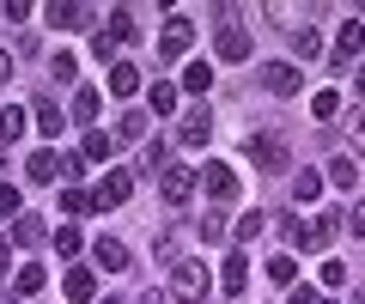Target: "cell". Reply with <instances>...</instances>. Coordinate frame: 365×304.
<instances>
[{
	"label": "cell",
	"instance_id": "1",
	"mask_svg": "<svg viewBox=\"0 0 365 304\" xmlns=\"http://www.w3.org/2000/svg\"><path fill=\"white\" fill-rule=\"evenodd\" d=\"M244 159L256 164V171H292V152H287V134H280V128L250 134V140H244Z\"/></svg>",
	"mask_w": 365,
	"mask_h": 304
},
{
	"label": "cell",
	"instance_id": "2",
	"mask_svg": "<svg viewBox=\"0 0 365 304\" xmlns=\"http://www.w3.org/2000/svg\"><path fill=\"white\" fill-rule=\"evenodd\" d=\"M170 298H182V304L207 298V262H201V256H182V262L170 268Z\"/></svg>",
	"mask_w": 365,
	"mask_h": 304
},
{
	"label": "cell",
	"instance_id": "3",
	"mask_svg": "<svg viewBox=\"0 0 365 304\" xmlns=\"http://www.w3.org/2000/svg\"><path fill=\"white\" fill-rule=\"evenodd\" d=\"M341 219H347V213H317L311 225H292V243H299V250H329V243L341 238Z\"/></svg>",
	"mask_w": 365,
	"mask_h": 304
},
{
	"label": "cell",
	"instance_id": "4",
	"mask_svg": "<svg viewBox=\"0 0 365 304\" xmlns=\"http://www.w3.org/2000/svg\"><path fill=\"white\" fill-rule=\"evenodd\" d=\"M189 43H195V19L170 13L165 31H158V61H177V55H189Z\"/></svg>",
	"mask_w": 365,
	"mask_h": 304
},
{
	"label": "cell",
	"instance_id": "5",
	"mask_svg": "<svg viewBox=\"0 0 365 304\" xmlns=\"http://www.w3.org/2000/svg\"><path fill=\"white\" fill-rule=\"evenodd\" d=\"M195 183H201V171H189V164H165V171H158V195H165V207H182V201L195 195Z\"/></svg>",
	"mask_w": 365,
	"mask_h": 304
},
{
	"label": "cell",
	"instance_id": "6",
	"mask_svg": "<svg viewBox=\"0 0 365 304\" xmlns=\"http://www.w3.org/2000/svg\"><path fill=\"white\" fill-rule=\"evenodd\" d=\"M128 195H134V177H128V171H104V183L91 189V207L110 213V207H122Z\"/></svg>",
	"mask_w": 365,
	"mask_h": 304
},
{
	"label": "cell",
	"instance_id": "7",
	"mask_svg": "<svg viewBox=\"0 0 365 304\" xmlns=\"http://www.w3.org/2000/svg\"><path fill=\"white\" fill-rule=\"evenodd\" d=\"M262 85L274 98H292V92H304V73H299V61H268L262 67Z\"/></svg>",
	"mask_w": 365,
	"mask_h": 304
},
{
	"label": "cell",
	"instance_id": "8",
	"mask_svg": "<svg viewBox=\"0 0 365 304\" xmlns=\"http://www.w3.org/2000/svg\"><path fill=\"white\" fill-rule=\"evenodd\" d=\"M201 183H207V195L220 201V207H225V201H237V171H232V164L207 159V164H201Z\"/></svg>",
	"mask_w": 365,
	"mask_h": 304
},
{
	"label": "cell",
	"instance_id": "9",
	"mask_svg": "<svg viewBox=\"0 0 365 304\" xmlns=\"http://www.w3.org/2000/svg\"><path fill=\"white\" fill-rule=\"evenodd\" d=\"M244 286H250V256H244V250H232V256L220 262V292H225V298H237Z\"/></svg>",
	"mask_w": 365,
	"mask_h": 304
},
{
	"label": "cell",
	"instance_id": "10",
	"mask_svg": "<svg viewBox=\"0 0 365 304\" xmlns=\"http://www.w3.org/2000/svg\"><path fill=\"white\" fill-rule=\"evenodd\" d=\"M213 55H220V61H250V31L244 25H225L220 37H213Z\"/></svg>",
	"mask_w": 365,
	"mask_h": 304
},
{
	"label": "cell",
	"instance_id": "11",
	"mask_svg": "<svg viewBox=\"0 0 365 304\" xmlns=\"http://www.w3.org/2000/svg\"><path fill=\"white\" fill-rule=\"evenodd\" d=\"M91 262L104 268V274H122V268H128V243L122 238H98L91 243Z\"/></svg>",
	"mask_w": 365,
	"mask_h": 304
},
{
	"label": "cell",
	"instance_id": "12",
	"mask_svg": "<svg viewBox=\"0 0 365 304\" xmlns=\"http://www.w3.org/2000/svg\"><path fill=\"white\" fill-rule=\"evenodd\" d=\"M61 292H67L73 304H98V274H91V268H67Z\"/></svg>",
	"mask_w": 365,
	"mask_h": 304
},
{
	"label": "cell",
	"instance_id": "13",
	"mask_svg": "<svg viewBox=\"0 0 365 304\" xmlns=\"http://www.w3.org/2000/svg\"><path fill=\"white\" fill-rule=\"evenodd\" d=\"M359 25H341V37H335V49H329V67H335V73H347L353 67V55H359Z\"/></svg>",
	"mask_w": 365,
	"mask_h": 304
},
{
	"label": "cell",
	"instance_id": "14",
	"mask_svg": "<svg viewBox=\"0 0 365 304\" xmlns=\"http://www.w3.org/2000/svg\"><path fill=\"white\" fill-rule=\"evenodd\" d=\"M262 13H268L274 25H287L292 37H299V31L311 25V6H292V0H268V6H262Z\"/></svg>",
	"mask_w": 365,
	"mask_h": 304
},
{
	"label": "cell",
	"instance_id": "15",
	"mask_svg": "<svg viewBox=\"0 0 365 304\" xmlns=\"http://www.w3.org/2000/svg\"><path fill=\"white\" fill-rule=\"evenodd\" d=\"M49 25L55 31H86L91 25V6H79V0H67V6H61V0H55V6H49Z\"/></svg>",
	"mask_w": 365,
	"mask_h": 304
},
{
	"label": "cell",
	"instance_id": "16",
	"mask_svg": "<svg viewBox=\"0 0 365 304\" xmlns=\"http://www.w3.org/2000/svg\"><path fill=\"white\" fill-rule=\"evenodd\" d=\"M31 183H61V152H55V146H43V152H31Z\"/></svg>",
	"mask_w": 365,
	"mask_h": 304
},
{
	"label": "cell",
	"instance_id": "17",
	"mask_svg": "<svg viewBox=\"0 0 365 304\" xmlns=\"http://www.w3.org/2000/svg\"><path fill=\"white\" fill-rule=\"evenodd\" d=\"M207 134H213V116H207V110H189L182 128H177V140L182 146H207Z\"/></svg>",
	"mask_w": 365,
	"mask_h": 304
},
{
	"label": "cell",
	"instance_id": "18",
	"mask_svg": "<svg viewBox=\"0 0 365 304\" xmlns=\"http://www.w3.org/2000/svg\"><path fill=\"white\" fill-rule=\"evenodd\" d=\"M31 122H37V134H49V140L67 128V122H61V104H55V98H37V104H31Z\"/></svg>",
	"mask_w": 365,
	"mask_h": 304
},
{
	"label": "cell",
	"instance_id": "19",
	"mask_svg": "<svg viewBox=\"0 0 365 304\" xmlns=\"http://www.w3.org/2000/svg\"><path fill=\"white\" fill-rule=\"evenodd\" d=\"M110 92L134 98V92H140V67H134V61H110Z\"/></svg>",
	"mask_w": 365,
	"mask_h": 304
},
{
	"label": "cell",
	"instance_id": "20",
	"mask_svg": "<svg viewBox=\"0 0 365 304\" xmlns=\"http://www.w3.org/2000/svg\"><path fill=\"white\" fill-rule=\"evenodd\" d=\"M13 238L25 243V250H37V243H49L55 231H49V225H43V219H31V213H19V219H13Z\"/></svg>",
	"mask_w": 365,
	"mask_h": 304
},
{
	"label": "cell",
	"instance_id": "21",
	"mask_svg": "<svg viewBox=\"0 0 365 304\" xmlns=\"http://www.w3.org/2000/svg\"><path fill=\"white\" fill-rule=\"evenodd\" d=\"M67 110H73V122H98V110H104V92H91V85H79V92H73V104H67Z\"/></svg>",
	"mask_w": 365,
	"mask_h": 304
},
{
	"label": "cell",
	"instance_id": "22",
	"mask_svg": "<svg viewBox=\"0 0 365 304\" xmlns=\"http://www.w3.org/2000/svg\"><path fill=\"white\" fill-rule=\"evenodd\" d=\"M79 152H86L91 164H104L110 152H116V134H104V128H86V146H79Z\"/></svg>",
	"mask_w": 365,
	"mask_h": 304
},
{
	"label": "cell",
	"instance_id": "23",
	"mask_svg": "<svg viewBox=\"0 0 365 304\" xmlns=\"http://www.w3.org/2000/svg\"><path fill=\"white\" fill-rule=\"evenodd\" d=\"M146 104H153V116H170V110H177V85L153 80V85H146Z\"/></svg>",
	"mask_w": 365,
	"mask_h": 304
},
{
	"label": "cell",
	"instance_id": "24",
	"mask_svg": "<svg viewBox=\"0 0 365 304\" xmlns=\"http://www.w3.org/2000/svg\"><path fill=\"white\" fill-rule=\"evenodd\" d=\"M43 280H49V274H43L37 262H25V268H19V280H13V292H19V298H37V292H43Z\"/></svg>",
	"mask_w": 365,
	"mask_h": 304
},
{
	"label": "cell",
	"instance_id": "25",
	"mask_svg": "<svg viewBox=\"0 0 365 304\" xmlns=\"http://www.w3.org/2000/svg\"><path fill=\"white\" fill-rule=\"evenodd\" d=\"M311 116H317V122H335V116H341V92H335V85H323V92L311 98Z\"/></svg>",
	"mask_w": 365,
	"mask_h": 304
},
{
	"label": "cell",
	"instance_id": "26",
	"mask_svg": "<svg viewBox=\"0 0 365 304\" xmlns=\"http://www.w3.org/2000/svg\"><path fill=\"white\" fill-rule=\"evenodd\" d=\"M317 195H323V177H317V171H299V177H292V201H299V207H304V201H317Z\"/></svg>",
	"mask_w": 365,
	"mask_h": 304
},
{
	"label": "cell",
	"instance_id": "27",
	"mask_svg": "<svg viewBox=\"0 0 365 304\" xmlns=\"http://www.w3.org/2000/svg\"><path fill=\"white\" fill-rule=\"evenodd\" d=\"M25 122H31V110H0V140H19V134H25Z\"/></svg>",
	"mask_w": 365,
	"mask_h": 304
},
{
	"label": "cell",
	"instance_id": "28",
	"mask_svg": "<svg viewBox=\"0 0 365 304\" xmlns=\"http://www.w3.org/2000/svg\"><path fill=\"white\" fill-rule=\"evenodd\" d=\"M140 134H146V116L140 110H122L116 116V140H140Z\"/></svg>",
	"mask_w": 365,
	"mask_h": 304
},
{
	"label": "cell",
	"instance_id": "29",
	"mask_svg": "<svg viewBox=\"0 0 365 304\" xmlns=\"http://www.w3.org/2000/svg\"><path fill=\"white\" fill-rule=\"evenodd\" d=\"M61 213H67V219L91 213V195H86V189H73V183H67V189H61Z\"/></svg>",
	"mask_w": 365,
	"mask_h": 304
},
{
	"label": "cell",
	"instance_id": "30",
	"mask_svg": "<svg viewBox=\"0 0 365 304\" xmlns=\"http://www.w3.org/2000/svg\"><path fill=\"white\" fill-rule=\"evenodd\" d=\"M268 280H274V286H292V280H299V262H292V256H274V262H268Z\"/></svg>",
	"mask_w": 365,
	"mask_h": 304
},
{
	"label": "cell",
	"instance_id": "31",
	"mask_svg": "<svg viewBox=\"0 0 365 304\" xmlns=\"http://www.w3.org/2000/svg\"><path fill=\"white\" fill-rule=\"evenodd\" d=\"M195 231H201V243H225V213H220V207H213V213H207V219H201V225H195Z\"/></svg>",
	"mask_w": 365,
	"mask_h": 304
},
{
	"label": "cell",
	"instance_id": "32",
	"mask_svg": "<svg viewBox=\"0 0 365 304\" xmlns=\"http://www.w3.org/2000/svg\"><path fill=\"white\" fill-rule=\"evenodd\" d=\"M128 37H134V13L116 6V13H110V43H128Z\"/></svg>",
	"mask_w": 365,
	"mask_h": 304
},
{
	"label": "cell",
	"instance_id": "33",
	"mask_svg": "<svg viewBox=\"0 0 365 304\" xmlns=\"http://www.w3.org/2000/svg\"><path fill=\"white\" fill-rule=\"evenodd\" d=\"M317 49H323V37H317V25H304L299 37H292V55H299V61H311Z\"/></svg>",
	"mask_w": 365,
	"mask_h": 304
},
{
	"label": "cell",
	"instance_id": "34",
	"mask_svg": "<svg viewBox=\"0 0 365 304\" xmlns=\"http://www.w3.org/2000/svg\"><path fill=\"white\" fill-rule=\"evenodd\" d=\"M353 177H359V159H335L329 164V183L335 189H353Z\"/></svg>",
	"mask_w": 365,
	"mask_h": 304
},
{
	"label": "cell",
	"instance_id": "35",
	"mask_svg": "<svg viewBox=\"0 0 365 304\" xmlns=\"http://www.w3.org/2000/svg\"><path fill=\"white\" fill-rule=\"evenodd\" d=\"M55 250H61V256H79V243H86V238H79V225H61V231H55Z\"/></svg>",
	"mask_w": 365,
	"mask_h": 304
},
{
	"label": "cell",
	"instance_id": "36",
	"mask_svg": "<svg viewBox=\"0 0 365 304\" xmlns=\"http://www.w3.org/2000/svg\"><path fill=\"white\" fill-rule=\"evenodd\" d=\"M213 85V73H207V61H195L189 73H182V92H207Z\"/></svg>",
	"mask_w": 365,
	"mask_h": 304
},
{
	"label": "cell",
	"instance_id": "37",
	"mask_svg": "<svg viewBox=\"0 0 365 304\" xmlns=\"http://www.w3.org/2000/svg\"><path fill=\"white\" fill-rule=\"evenodd\" d=\"M49 73H55V80H61V85H73V73H79V61H73V55H55V61H49Z\"/></svg>",
	"mask_w": 365,
	"mask_h": 304
},
{
	"label": "cell",
	"instance_id": "38",
	"mask_svg": "<svg viewBox=\"0 0 365 304\" xmlns=\"http://www.w3.org/2000/svg\"><path fill=\"white\" fill-rule=\"evenodd\" d=\"M19 207H25V195H19L13 183H0V213H6V219H19Z\"/></svg>",
	"mask_w": 365,
	"mask_h": 304
},
{
	"label": "cell",
	"instance_id": "39",
	"mask_svg": "<svg viewBox=\"0 0 365 304\" xmlns=\"http://www.w3.org/2000/svg\"><path fill=\"white\" fill-rule=\"evenodd\" d=\"M262 238V213H244V219H237V243H256Z\"/></svg>",
	"mask_w": 365,
	"mask_h": 304
},
{
	"label": "cell",
	"instance_id": "40",
	"mask_svg": "<svg viewBox=\"0 0 365 304\" xmlns=\"http://www.w3.org/2000/svg\"><path fill=\"white\" fill-rule=\"evenodd\" d=\"M323 286H329V292L347 286V262H323Z\"/></svg>",
	"mask_w": 365,
	"mask_h": 304
},
{
	"label": "cell",
	"instance_id": "41",
	"mask_svg": "<svg viewBox=\"0 0 365 304\" xmlns=\"http://www.w3.org/2000/svg\"><path fill=\"white\" fill-rule=\"evenodd\" d=\"M341 225H347L353 238H365V201H353V213H347V219H341Z\"/></svg>",
	"mask_w": 365,
	"mask_h": 304
},
{
	"label": "cell",
	"instance_id": "42",
	"mask_svg": "<svg viewBox=\"0 0 365 304\" xmlns=\"http://www.w3.org/2000/svg\"><path fill=\"white\" fill-rule=\"evenodd\" d=\"M79 164H86V152H61V183H73Z\"/></svg>",
	"mask_w": 365,
	"mask_h": 304
},
{
	"label": "cell",
	"instance_id": "43",
	"mask_svg": "<svg viewBox=\"0 0 365 304\" xmlns=\"http://www.w3.org/2000/svg\"><path fill=\"white\" fill-rule=\"evenodd\" d=\"M287 304H323V292H317V286H292Z\"/></svg>",
	"mask_w": 365,
	"mask_h": 304
},
{
	"label": "cell",
	"instance_id": "44",
	"mask_svg": "<svg viewBox=\"0 0 365 304\" xmlns=\"http://www.w3.org/2000/svg\"><path fill=\"white\" fill-rule=\"evenodd\" d=\"M353 146H359V152H365V104L353 110Z\"/></svg>",
	"mask_w": 365,
	"mask_h": 304
},
{
	"label": "cell",
	"instance_id": "45",
	"mask_svg": "<svg viewBox=\"0 0 365 304\" xmlns=\"http://www.w3.org/2000/svg\"><path fill=\"white\" fill-rule=\"evenodd\" d=\"M6 80H13V55L0 49V85H6Z\"/></svg>",
	"mask_w": 365,
	"mask_h": 304
},
{
	"label": "cell",
	"instance_id": "46",
	"mask_svg": "<svg viewBox=\"0 0 365 304\" xmlns=\"http://www.w3.org/2000/svg\"><path fill=\"white\" fill-rule=\"evenodd\" d=\"M140 304H170V292H158V286H153V292H146Z\"/></svg>",
	"mask_w": 365,
	"mask_h": 304
},
{
	"label": "cell",
	"instance_id": "47",
	"mask_svg": "<svg viewBox=\"0 0 365 304\" xmlns=\"http://www.w3.org/2000/svg\"><path fill=\"white\" fill-rule=\"evenodd\" d=\"M6 262H13V243H6V238H0V274H6Z\"/></svg>",
	"mask_w": 365,
	"mask_h": 304
},
{
	"label": "cell",
	"instance_id": "48",
	"mask_svg": "<svg viewBox=\"0 0 365 304\" xmlns=\"http://www.w3.org/2000/svg\"><path fill=\"white\" fill-rule=\"evenodd\" d=\"M353 85H359V92H365V61H359V67H353Z\"/></svg>",
	"mask_w": 365,
	"mask_h": 304
},
{
	"label": "cell",
	"instance_id": "49",
	"mask_svg": "<svg viewBox=\"0 0 365 304\" xmlns=\"http://www.w3.org/2000/svg\"><path fill=\"white\" fill-rule=\"evenodd\" d=\"M353 304H365V286H353Z\"/></svg>",
	"mask_w": 365,
	"mask_h": 304
},
{
	"label": "cell",
	"instance_id": "50",
	"mask_svg": "<svg viewBox=\"0 0 365 304\" xmlns=\"http://www.w3.org/2000/svg\"><path fill=\"white\" fill-rule=\"evenodd\" d=\"M0 164H6V146H0Z\"/></svg>",
	"mask_w": 365,
	"mask_h": 304
},
{
	"label": "cell",
	"instance_id": "51",
	"mask_svg": "<svg viewBox=\"0 0 365 304\" xmlns=\"http://www.w3.org/2000/svg\"><path fill=\"white\" fill-rule=\"evenodd\" d=\"M359 37H365V25H359Z\"/></svg>",
	"mask_w": 365,
	"mask_h": 304
},
{
	"label": "cell",
	"instance_id": "52",
	"mask_svg": "<svg viewBox=\"0 0 365 304\" xmlns=\"http://www.w3.org/2000/svg\"><path fill=\"white\" fill-rule=\"evenodd\" d=\"M104 304H116V298H104Z\"/></svg>",
	"mask_w": 365,
	"mask_h": 304
}]
</instances>
